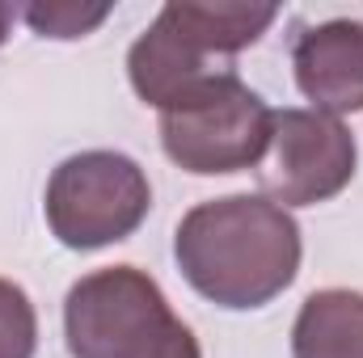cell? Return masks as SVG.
<instances>
[{
	"instance_id": "cell-7",
	"label": "cell",
	"mask_w": 363,
	"mask_h": 358,
	"mask_svg": "<svg viewBox=\"0 0 363 358\" xmlns=\"http://www.w3.org/2000/svg\"><path fill=\"white\" fill-rule=\"evenodd\" d=\"M211 72H228V68H211V55H203L182 25L169 17V8L157 13V21L131 42L127 51V76L131 89L144 105H174L186 89H194L199 81H207Z\"/></svg>"
},
{
	"instance_id": "cell-3",
	"label": "cell",
	"mask_w": 363,
	"mask_h": 358,
	"mask_svg": "<svg viewBox=\"0 0 363 358\" xmlns=\"http://www.w3.org/2000/svg\"><path fill=\"white\" fill-rule=\"evenodd\" d=\"M271 114L274 110L233 68L211 72L161 110V148L194 178L245 173L267 156Z\"/></svg>"
},
{
	"instance_id": "cell-6",
	"label": "cell",
	"mask_w": 363,
	"mask_h": 358,
	"mask_svg": "<svg viewBox=\"0 0 363 358\" xmlns=\"http://www.w3.org/2000/svg\"><path fill=\"white\" fill-rule=\"evenodd\" d=\"M296 89L313 101L317 114L342 118L363 110V21L334 17L300 30L291 47Z\"/></svg>"
},
{
	"instance_id": "cell-9",
	"label": "cell",
	"mask_w": 363,
	"mask_h": 358,
	"mask_svg": "<svg viewBox=\"0 0 363 358\" xmlns=\"http://www.w3.org/2000/svg\"><path fill=\"white\" fill-rule=\"evenodd\" d=\"M291 358H363V291H313L291 325Z\"/></svg>"
},
{
	"instance_id": "cell-1",
	"label": "cell",
	"mask_w": 363,
	"mask_h": 358,
	"mask_svg": "<svg viewBox=\"0 0 363 358\" xmlns=\"http://www.w3.org/2000/svg\"><path fill=\"white\" fill-rule=\"evenodd\" d=\"M300 224L262 194H224L190 207L174 232L182 278L228 312L283 295L300 274Z\"/></svg>"
},
{
	"instance_id": "cell-10",
	"label": "cell",
	"mask_w": 363,
	"mask_h": 358,
	"mask_svg": "<svg viewBox=\"0 0 363 358\" xmlns=\"http://www.w3.org/2000/svg\"><path fill=\"white\" fill-rule=\"evenodd\" d=\"M38 350V312L13 278H0V358H34Z\"/></svg>"
},
{
	"instance_id": "cell-2",
	"label": "cell",
	"mask_w": 363,
	"mask_h": 358,
	"mask_svg": "<svg viewBox=\"0 0 363 358\" xmlns=\"http://www.w3.org/2000/svg\"><path fill=\"white\" fill-rule=\"evenodd\" d=\"M64 342L72 358H203L161 282L140 266H106L77 278L64 299Z\"/></svg>"
},
{
	"instance_id": "cell-12",
	"label": "cell",
	"mask_w": 363,
	"mask_h": 358,
	"mask_svg": "<svg viewBox=\"0 0 363 358\" xmlns=\"http://www.w3.org/2000/svg\"><path fill=\"white\" fill-rule=\"evenodd\" d=\"M13 17H17V8L0 0V47H4V38H9V30H13Z\"/></svg>"
},
{
	"instance_id": "cell-5",
	"label": "cell",
	"mask_w": 363,
	"mask_h": 358,
	"mask_svg": "<svg viewBox=\"0 0 363 358\" xmlns=\"http://www.w3.org/2000/svg\"><path fill=\"white\" fill-rule=\"evenodd\" d=\"M355 135L342 127V118L317 114V110H274L271 144L258 165L262 198L274 207H317L342 194L355 178Z\"/></svg>"
},
{
	"instance_id": "cell-4",
	"label": "cell",
	"mask_w": 363,
	"mask_h": 358,
	"mask_svg": "<svg viewBox=\"0 0 363 358\" xmlns=\"http://www.w3.org/2000/svg\"><path fill=\"white\" fill-rule=\"evenodd\" d=\"M152 207V185L127 152L93 148L55 165L47 181V228L64 249L93 253L127 241Z\"/></svg>"
},
{
	"instance_id": "cell-8",
	"label": "cell",
	"mask_w": 363,
	"mask_h": 358,
	"mask_svg": "<svg viewBox=\"0 0 363 358\" xmlns=\"http://www.w3.org/2000/svg\"><path fill=\"white\" fill-rule=\"evenodd\" d=\"M169 17L182 34L211 59H233L237 51L254 47L274 25V4H245V0H169Z\"/></svg>"
},
{
	"instance_id": "cell-11",
	"label": "cell",
	"mask_w": 363,
	"mask_h": 358,
	"mask_svg": "<svg viewBox=\"0 0 363 358\" xmlns=\"http://www.w3.org/2000/svg\"><path fill=\"white\" fill-rule=\"evenodd\" d=\"M110 13H114L110 4H72V0H51V4H26L21 8L30 30L43 34V38H85Z\"/></svg>"
}]
</instances>
